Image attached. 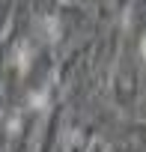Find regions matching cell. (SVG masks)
I'll return each mask as SVG.
<instances>
[{"label":"cell","instance_id":"cell-1","mask_svg":"<svg viewBox=\"0 0 146 152\" xmlns=\"http://www.w3.org/2000/svg\"><path fill=\"white\" fill-rule=\"evenodd\" d=\"M140 54H143V63H146V39L140 42Z\"/></svg>","mask_w":146,"mask_h":152},{"label":"cell","instance_id":"cell-2","mask_svg":"<svg viewBox=\"0 0 146 152\" xmlns=\"http://www.w3.org/2000/svg\"><path fill=\"white\" fill-rule=\"evenodd\" d=\"M63 3H66V0H63Z\"/></svg>","mask_w":146,"mask_h":152}]
</instances>
